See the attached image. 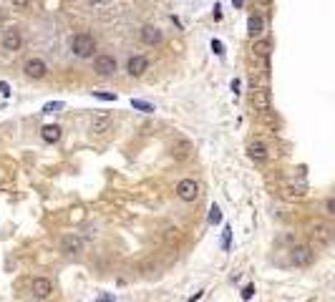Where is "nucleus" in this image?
<instances>
[{"label": "nucleus", "mask_w": 335, "mask_h": 302, "mask_svg": "<svg viewBox=\"0 0 335 302\" xmlns=\"http://www.w3.org/2000/svg\"><path fill=\"white\" fill-rule=\"evenodd\" d=\"M177 196L182 202H194L197 196H199V184L194 179H182L179 184H177Z\"/></svg>", "instance_id": "5"}, {"label": "nucleus", "mask_w": 335, "mask_h": 302, "mask_svg": "<svg viewBox=\"0 0 335 302\" xmlns=\"http://www.w3.org/2000/svg\"><path fill=\"white\" fill-rule=\"evenodd\" d=\"M250 101H252V109L260 111V113H267L270 106H272V98H270V91L267 88H255Z\"/></svg>", "instance_id": "6"}, {"label": "nucleus", "mask_w": 335, "mask_h": 302, "mask_svg": "<svg viewBox=\"0 0 335 302\" xmlns=\"http://www.w3.org/2000/svg\"><path fill=\"white\" fill-rule=\"evenodd\" d=\"M61 133H63V129L58 126V124H48V126L40 129V136H43V141H46V144H56L58 139H61Z\"/></svg>", "instance_id": "14"}, {"label": "nucleus", "mask_w": 335, "mask_h": 302, "mask_svg": "<svg viewBox=\"0 0 335 302\" xmlns=\"http://www.w3.org/2000/svg\"><path fill=\"white\" fill-rule=\"evenodd\" d=\"M0 94H3V96H10V86H8V81H0Z\"/></svg>", "instance_id": "27"}, {"label": "nucleus", "mask_w": 335, "mask_h": 302, "mask_svg": "<svg viewBox=\"0 0 335 302\" xmlns=\"http://www.w3.org/2000/svg\"><path fill=\"white\" fill-rule=\"evenodd\" d=\"M220 222H222V209H220V204H212V209H209V224L217 226Z\"/></svg>", "instance_id": "19"}, {"label": "nucleus", "mask_w": 335, "mask_h": 302, "mask_svg": "<svg viewBox=\"0 0 335 302\" xmlns=\"http://www.w3.org/2000/svg\"><path fill=\"white\" fill-rule=\"evenodd\" d=\"M71 53L76 58H91L96 53V38L91 33H76L71 38Z\"/></svg>", "instance_id": "1"}, {"label": "nucleus", "mask_w": 335, "mask_h": 302, "mask_svg": "<svg viewBox=\"0 0 335 302\" xmlns=\"http://www.w3.org/2000/svg\"><path fill=\"white\" fill-rule=\"evenodd\" d=\"M247 156H250L252 161H257V164H262V161H267V146L262 144V141H252L250 146H247Z\"/></svg>", "instance_id": "12"}, {"label": "nucleus", "mask_w": 335, "mask_h": 302, "mask_svg": "<svg viewBox=\"0 0 335 302\" xmlns=\"http://www.w3.org/2000/svg\"><path fill=\"white\" fill-rule=\"evenodd\" d=\"M23 73L28 76V78H33V81H40V78L48 76V63L43 58H28L23 63Z\"/></svg>", "instance_id": "3"}, {"label": "nucleus", "mask_w": 335, "mask_h": 302, "mask_svg": "<svg viewBox=\"0 0 335 302\" xmlns=\"http://www.w3.org/2000/svg\"><path fill=\"white\" fill-rule=\"evenodd\" d=\"M51 292H53V282L48 280V277H36L33 280V297L36 300H48L51 297Z\"/></svg>", "instance_id": "11"}, {"label": "nucleus", "mask_w": 335, "mask_h": 302, "mask_svg": "<svg viewBox=\"0 0 335 302\" xmlns=\"http://www.w3.org/2000/svg\"><path fill=\"white\" fill-rule=\"evenodd\" d=\"M232 247V226H224V232H222V249L227 252Z\"/></svg>", "instance_id": "21"}, {"label": "nucleus", "mask_w": 335, "mask_h": 302, "mask_svg": "<svg viewBox=\"0 0 335 302\" xmlns=\"http://www.w3.org/2000/svg\"><path fill=\"white\" fill-rule=\"evenodd\" d=\"M91 96H93V98H98V101H116V98H119L116 94H104V91H93Z\"/></svg>", "instance_id": "22"}, {"label": "nucleus", "mask_w": 335, "mask_h": 302, "mask_svg": "<svg viewBox=\"0 0 335 302\" xmlns=\"http://www.w3.org/2000/svg\"><path fill=\"white\" fill-rule=\"evenodd\" d=\"M61 249H63V254L76 257V254L83 252V239H81L78 234H66V237L61 239Z\"/></svg>", "instance_id": "9"}, {"label": "nucleus", "mask_w": 335, "mask_h": 302, "mask_svg": "<svg viewBox=\"0 0 335 302\" xmlns=\"http://www.w3.org/2000/svg\"><path fill=\"white\" fill-rule=\"evenodd\" d=\"M252 51H255V56H260V58H267V56H270V40H267V38L257 40Z\"/></svg>", "instance_id": "17"}, {"label": "nucleus", "mask_w": 335, "mask_h": 302, "mask_svg": "<svg viewBox=\"0 0 335 302\" xmlns=\"http://www.w3.org/2000/svg\"><path fill=\"white\" fill-rule=\"evenodd\" d=\"M91 3H93V5H96V3H101V0H91Z\"/></svg>", "instance_id": "33"}, {"label": "nucleus", "mask_w": 335, "mask_h": 302, "mask_svg": "<svg viewBox=\"0 0 335 302\" xmlns=\"http://www.w3.org/2000/svg\"><path fill=\"white\" fill-rule=\"evenodd\" d=\"M290 262H293L295 267H308V264H313V249L305 247V245L295 247L293 252H290Z\"/></svg>", "instance_id": "8"}, {"label": "nucleus", "mask_w": 335, "mask_h": 302, "mask_svg": "<svg viewBox=\"0 0 335 302\" xmlns=\"http://www.w3.org/2000/svg\"><path fill=\"white\" fill-rule=\"evenodd\" d=\"M113 126V121H111V116H106V113H101V116H93L91 118V131H109Z\"/></svg>", "instance_id": "15"}, {"label": "nucleus", "mask_w": 335, "mask_h": 302, "mask_svg": "<svg viewBox=\"0 0 335 302\" xmlns=\"http://www.w3.org/2000/svg\"><path fill=\"white\" fill-rule=\"evenodd\" d=\"M199 300H202V290H199V292H194L192 297H189V302H199Z\"/></svg>", "instance_id": "30"}, {"label": "nucleus", "mask_w": 335, "mask_h": 302, "mask_svg": "<svg viewBox=\"0 0 335 302\" xmlns=\"http://www.w3.org/2000/svg\"><path fill=\"white\" fill-rule=\"evenodd\" d=\"M10 3H13V5H18V8H25V5H28V0H10Z\"/></svg>", "instance_id": "29"}, {"label": "nucleus", "mask_w": 335, "mask_h": 302, "mask_svg": "<svg viewBox=\"0 0 335 302\" xmlns=\"http://www.w3.org/2000/svg\"><path fill=\"white\" fill-rule=\"evenodd\" d=\"M262 30H265V18H262L260 13L250 15V20H247V36H250V38H260Z\"/></svg>", "instance_id": "13"}, {"label": "nucleus", "mask_w": 335, "mask_h": 302, "mask_svg": "<svg viewBox=\"0 0 335 302\" xmlns=\"http://www.w3.org/2000/svg\"><path fill=\"white\" fill-rule=\"evenodd\" d=\"M131 106H134L136 111H144V113H151V111H154V103L141 101V98H131Z\"/></svg>", "instance_id": "18"}, {"label": "nucleus", "mask_w": 335, "mask_h": 302, "mask_svg": "<svg viewBox=\"0 0 335 302\" xmlns=\"http://www.w3.org/2000/svg\"><path fill=\"white\" fill-rule=\"evenodd\" d=\"M61 109H63V101H48L43 106V113H58Z\"/></svg>", "instance_id": "20"}, {"label": "nucleus", "mask_w": 335, "mask_h": 302, "mask_svg": "<svg viewBox=\"0 0 335 302\" xmlns=\"http://www.w3.org/2000/svg\"><path fill=\"white\" fill-rule=\"evenodd\" d=\"M93 71L101 76V78H109V76L116 73V58L109 53H98L93 58Z\"/></svg>", "instance_id": "4"}, {"label": "nucleus", "mask_w": 335, "mask_h": 302, "mask_svg": "<svg viewBox=\"0 0 335 302\" xmlns=\"http://www.w3.org/2000/svg\"><path fill=\"white\" fill-rule=\"evenodd\" d=\"M325 211H328L330 217H335V196H330V199L325 202Z\"/></svg>", "instance_id": "25"}, {"label": "nucleus", "mask_w": 335, "mask_h": 302, "mask_svg": "<svg viewBox=\"0 0 335 302\" xmlns=\"http://www.w3.org/2000/svg\"><path fill=\"white\" fill-rule=\"evenodd\" d=\"M260 3H270V0H260Z\"/></svg>", "instance_id": "34"}, {"label": "nucleus", "mask_w": 335, "mask_h": 302, "mask_svg": "<svg viewBox=\"0 0 335 302\" xmlns=\"http://www.w3.org/2000/svg\"><path fill=\"white\" fill-rule=\"evenodd\" d=\"M0 45H3V51H8V53H18L23 48V30L18 25L5 28L3 36H0Z\"/></svg>", "instance_id": "2"}, {"label": "nucleus", "mask_w": 335, "mask_h": 302, "mask_svg": "<svg viewBox=\"0 0 335 302\" xmlns=\"http://www.w3.org/2000/svg\"><path fill=\"white\" fill-rule=\"evenodd\" d=\"M255 297V284H244L242 290V300H252Z\"/></svg>", "instance_id": "23"}, {"label": "nucleus", "mask_w": 335, "mask_h": 302, "mask_svg": "<svg viewBox=\"0 0 335 302\" xmlns=\"http://www.w3.org/2000/svg\"><path fill=\"white\" fill-rule=\"evenodd\" d=\"M126 71H129V76L139 78V76H144V73L149 71V58L147 56H131L126 60Z\"/></svg>", "instance_id": "7"}, {"label": "nucleus", "mask_w": 335, "mask_h": 302, "mask_svg": "<svg viewBox=\"0 0 335 302\" xmlns=\"http://www.w3.org/2000/svg\"><path fill=\"white\" fill-rule=\"evenodd\" d=\"M229 86H232V91H235V94L240 96V91H242V83H240V78H232V83H229Z\"/></svg>", "instance_id": "26"}, {"label": "nucleus", "mask_w": 335, "mask_h": 302, "mask_svg": "<svg viewBox=\"0 0 335 302\" xmlns=\"http://www.w3.org/2000/svg\"><path fill=\"white\" fill-rule=\"evenodd\" d=\"M189 154H192V144L189 141H182V144H174V156H177L179 161H184Z\"/></svg>", "instance_id": "16"}, {"label": "nucleus", "mask_w": 335, "mask_h": 302, "mask_svg": "<svg viewBox=\"0 0 335 302\" xmlns=\"http://www.w3.org/2000/svg\"><path fill=\"white\" fill-rule=\"evenodd\" d=\"M212 51H214L217 56H222V53H224V45H222L220 40H217V38H212Z\"/></svg>", "instance_id": "24"}, {"label": "nucleus", "mask_w": 335, "mask_h": 302, "mask_svg": "<svg viewBox=\"0 0 335 302\" xmlns=\"http://www.w3.org/2000/svg\"><path fill=\"white\" fill-rule=\"evenodd\" d=\"M139 38H141V43H147V45H159L164 40V33H162V28H156V25H144L139 30Z\"/></svg>", "instance_id": "10"}, {"label": "nucleus", "mask_w": 335, "mask_h": 302, "mask_svg": "<svg viewBox=\"0 0 335 302\" xmlns=\"http://www.w3.org/2000/svg\"><path fill=\"white\" fill-rule=\"evenodd\" d=\"M96 302H113V297H111V295H104V297H98Z\"/></svg>", "instance_id": "31"}, {"label": "nucleus", "mask_w": 335, "mask_h": 302, "mask_svg": "<svg viewBox=\"0 0 335 302\" xmlns=\"http://www.w3.org/2000/svg\"><path fill=\"white\" fill-rule=\"evenodd\" d=\"M232 5H235V8H237V10H240V8H242V5H244V0H232Z\"/></svg>", "instance_id": "32"}, {"label": "nucleus", "mask_w": 335, "mask_h": 302, "mask_svg": "<svg viewBox=\"0 0 335 302\" xmlns=\"http://www.w3.org/2000/svg\"><path fill=\"white\" fill-rule=\"evenodd\" d=\"M214 20H222V5L220 3L214 5Z\"/></svg>", "instance_id": "28"}]
</instances>
